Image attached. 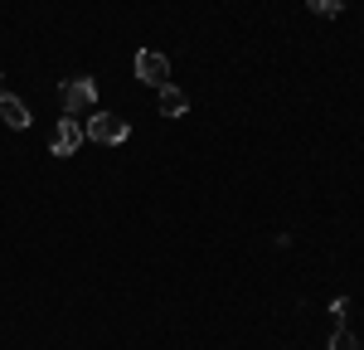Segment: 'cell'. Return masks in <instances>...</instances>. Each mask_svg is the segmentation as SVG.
<instances>
[{
    "instance_id": "obj_1",
    "label": "cell",
    "mask_w": 364,
    "mask_h": 350,
    "mask_svg": "<svg viewBox=\"0 0 364 350\" xmlns=\"http://www.w3.org/2000/svg\"><path fill=\"white\" fill-rule=\"evenodd\" d=\"M58 102H63L68 117L78 112V107H92V102H97V83H92V78H63V83H58Z\"/></svg>"
},
{
    "instance_id": "obj_2",
    "label": "cell",
    "mask_w": 364,
    "mask_h": 350,
    "mask_svg": "<svg viewBox=\"0 0 364 350\" xmlns=\"http://www.w3.org/2000/svg\"><path fill=\"white\" fill-rule=\"evenodd\" d=\"M92 142H102V146H122L127 137H132V127L122 122V117H112V112H92V122L83 127Z\"/></svg>"
},
{
    "instance_id": "obj_3",
    "label": "cell",
    "mask_w": 364,
    "mask_h": 350,
    "mask_svg": "<svg viewBox=\"0 0 364 350\" xmlns=\"http://www.w3.org/2000/svg\"><path fill=\"white\" fill-rule=\"evenodd\" d=\"M136 78L151 88L170 83V58L161 54V49H136Z\"/></svg>"
},
{
    "instance_id": "obj_4",
    "label": "cell",
    "mask_w": 364,
    "mask_h": 350,
    "mask_svg": "<svg viewBox=\"0 0 364 350\" xmlns=\"http://www.w3.org/2000/svg\"><path fill=\"white\" fill-rule=\"evenodd\" d=\"M83 137H87V132L78 127V117H63V122L54 127V142H49V151H54V156H73Z\"/></svg>"
},
{
    "instance_id": "obj_5",
    "label": "cell",
    "mask_w": 364,
    "mask_h": 350,
    "mask_svg": "<svg viewBox=\"0 0 364 350\" xmlns=\"http://www.w3.org/2000/svg\"><path fill=\"white\" fill-rule=\"evenodd\" d=\"M156 107H161L166 117H185V112H190V97H185L175 83H161V88H156Z\"/></svg>"
},
{
    "instance_id": "obj_6",
    "label": "cell",
    "mask_w": 364,
    "mask_h": 350,
    "mask_svg": "<svg viewBox=\"0 0 364 350\" xmlns=\"http://www.w3.org/2000/svg\"><path fill=\"white\" fill-rule=\"evenodd\" d=\"M0 117H5V127H15V132L29 127V107L20 97H10V92H0Z\"/></svg>"
},
{
    "instance_id": "obj_7",
    "label": "cell",
    "mask_w": 364,
    "mask_h": 350,
    "mask_svg": "<svg viewBox=\"0 0 364 350\" xmlns=\"http://www.w3.org/2000/svg\"><path fill=\"white\" fill-rule=\"evenodd\" d=\"M326 350H360V341H355V331H350V326H336V331H331V346Z\"/></svg>"
},
{
    "instance_id": "obj_8",
    "label": "cell",
    "mask_w": 364,
    "mask_h": 350,
    "mask_svg": "<svg viewBox=\"0 0 364 350\" xmlns=\"http://www.w3.org/2000/svg\"><path fill=\"white\" fill-rule=\"evenodd\" d=\"M311 15H321V20H336L340 10H345V0H306Z\"/></svg>"
},
{
    "instance_id": "obj_9",
    "label": "cell",
    "mask_w": 364,
    "mask_h": 350,
    "mask_svg": "<svg viewBox=\"0 0 364 350\" xmlns=\"http://www.w3.org/2000/svg\"><path fill=\"white\" fill-rule=\"evenodd\" d=\"M0 92H5V78H0Z\"/></svg>"
}]
</instances>
